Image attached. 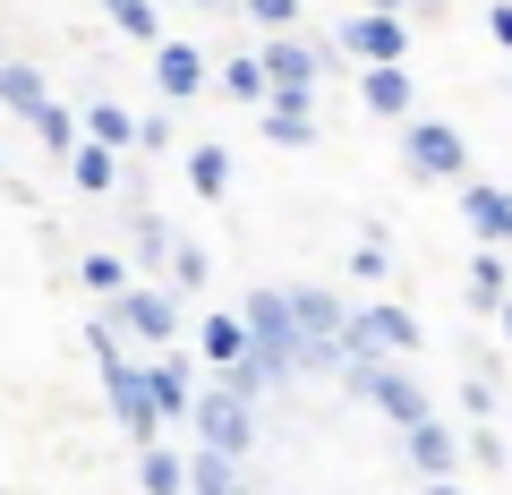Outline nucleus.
Wrapping results in <instances>:
<instances>
[{
    "label": "nucleus",
    "mask_w": 512,
    "mask_h": 495,
    "mask_svg": "<svg viewBox=\"0 0 512 495\" xmlns=\"http://www.w3.org/2000/svg\"><path fill=\"white\" fill-rule=\"evenodd\" d=\"M487 43L512 60V0H487Z\"/></svg>",
    "instance_id": "473e14b6"
},
{
    "label": "nucleus",
    "mask_w": 512,
    "mask_h": 495,
    "mask_svg": "<svg viewBox=\"0 0 512 495\" xmlns=\"http://www.w3.org/2000/svg\"><path fill=\"white\" fill-rule=\"evenodd\" d=\"M461 402H470L478 419H487V410H495V376H470V385H461Z\"/></svg>",
    "instance_id": "72a5a7b5"
},
{
    "label": "nucleus",
    "mask_w": 512,
    "mask_h": 495,
    "mask_svg": "<svg viewBox=\"0 0 512 495\" xmlns=\"http://www.w3.org/2000/svg\"><path fill=\"white\" fill-rule=\"evenodd\" d=\"M180 299H188L180 282H128V291H120V299H103V308L120 316V325L137 333L146 350H171V342H180Z\"/></svg>",
    "instance_id": "39448f33"
},
{
    "label": "nucleus",
    "mask_w": 512,
    "mask_h": 495,
    "mask_svg": "<svg viewBox=\"0 0 512 495\" xmlns=\"http://www.w3.org/2000/svg\"><path fill=\"white\" fill-rule=\"evenodd\" d=\"M512 299V265H504V248H495V239H478V257H470V308H504Z\"/></svg>",
    "instance_id": "6ab92c4d"
},
{
    "label": "nucleus",
    "mask_w": 512,
    "mask_h": 495,
    "mask_svg": "<svg viewBox=\"0 0 512 495\" xmlns=\"http://www.w3.org/2000/svg\"><path fill=\"white\" fill-rule=\"evenodd\" d=\"M495 325H504V342H512V299H504V308H495Z\"/></svg>",
    "instance_id": "c9c22d12"
},
{
    "label": "nucleus",
    "mask_w": 512,
    "mask_h": 495,
    "mask_svg": "<svg viewBox=\"0 0 512 495\" xmlns=\"http://www.w3.org/2000/svg\"><path fill=\"white\" fill-rule=\"evenodd\" d=\"M26 129L43 137V154H60V163H69V154L86 146V111H69V103H43L35 120H26Z\"/></svg>",
    "instance_id": "412c9836"
},
{
    "label": "nucleus",
    "mask_w": 512,
    "mask_h": 495,
    "mask_svg": "<svg viewBox=\"0 0 512 495\" xmlns=\"http://www.w3.org/2000/svg\"><path fill=\"white\" fill-rule=\"evenodd\" d=\"M470 470H478V478H504V470H512V444L495 436V427H470Z\"/></svg>",
    "instance_id": "c85d7f7f"
},
{
    "label": "nucleus",
    "mask_w": 512,
    "mask_h": 495,
    "mask_svg": "<svg viewBox=\"0 0 512 495\" xmlns=\"http://www.w3.org/2000/svg\"><path fill=\"white\" fill-rule=\"evenodd\" d=\"M214 77H222V94H231V103H256V111L274 103V69H265V43H256V52H231Z\"/></svg>",
    "instance_id": "f3484780"
},
{
    "label": "nucleus",
    "mask_w": 512,
    "mask_h": 495,
    "mask_svg": "<svg viewBox=\"0 0 512 495\" xmlns=\"http://www.w3.org/2000/svg\"><path fill=\"white\" fill-rule=\"evenodd\" d=\"M197 367H205V359H197V350H180V342H171L163 359H146V385H154V410H163V427H180L188 410H197V393H205V385H197Z\"/></svg>",
    "instance_id": "6e6552de"
},
{
    "label": "nucleus",
    "mask_w": 512,
    "mask_h": 495,
    "mask_svg": "<svg viewBox=\"0 0 512 495\" xmlns=\"http://www.w3.org/2000/svg\"><path fill=\"white\" fill-rule=\"evenodd\" d=\"M384 274H393V248H384V231H367L350 248V282H384Z\"/></svg>",
    "instance_id": "7c9ffc66"
},
{
    "label": "nucleus",
    "mask_w": 512,
    "mask_h": 495,
    "mask_svg": "<svg viewBox=\"0 0 512 495\" xmlns=\"http://www.w3.org/2000/svg\"><path fill=\"white\" fill-rule=\"evenodd\" d=\"M402 171L419 188H461L470 180V137H461L453 120H410L402 129Z\"/></svg>",
    "instance_id": "7ed1b4c3"
},
{
    "label": "nucleus",
    "mask_w": 512,
    "mask_h": 495,
    "mask_svg": "<svg viewBox=\"0 0 512 495\" xmlns=\"http://www.w3.org/2000/svg\"><path fill=\"white\" fill-rule=\"evenodd\" d=\"M137 487H146V495H180V487H188V453L146 444V453H137Z\"/></svg>",
    "instance_id": "b1692460"
},
{
    "label": "nucleus",
    "mask_w": 512,
    "mask_h": 495,
    "mask_svg": "<svg viewBox=\"0 0 512 495\" xmlns=\"http://www.w3.org/2000/svg\"><path fill=\"white\" fill-rule=\"evenodd\" d=\"M103 18L137 43H163V0H103Z\"/></svg>",
    "instance_id": "a878e982"
},
{
    "label": "nucleus",
    "mask_w": 512,
    "mask_h": 495,
    "mask_svg": "<svg viewBox=\"0 0 512 495\" xmlns=\"http://www.w3.org/2000/svg\"><path fill=\"white\" fill-rule=\"evenodd\" d=\"M350 350H393V359H410V350H419V316L393 308V299H367V308L350 316Z\"/></svg>",
    "instance_id": "1a4fd4ad"
},
{
    "label": "nucleus",
    "mask_w": 512,
    "mask_h": 495,
    "mask_svg": "<svg viewBox=\"0 0 512 495\" xmlns=\"http://www.w3.org/2000/svg\"><path fill=\"white\" fill-rule=\"evenodd\" d=\"M231 146H188V188H197V197L205 205H222V197H231Z\"/></svg>",
    "instance_id": "4be33fe9"
},
{
    "label": "nucleus",
    "mask_w": 512,
    "mask_h": 495,
    "mask_svg": "<svg viewBox=\"0 0 512 495\" xmlns=\"http://www.w3.org/2000/svg\"><path fill=\"white\" fill-rule=\"evenodd\" d=\"M163 9H171V0H163Z\"/></svg>",
    "instance_id": "4c0bfd02"
},
{
    "label": "nucleus",
    "mask_w": 512,
    "mask_h": 495,
    "mask_svg": "<svg viewBox=\"0 0 512 495\" xmlns=\"http://www.w3.org/2000/svg\"><path fill=\"white\" fill-rule=\"evenodd\" d=\"M60 171H69V188H77V197H111V188H120V146L86 137V146H77Z\"/></svg>",
    "instance_id": "dca6fc26"
},
{
    "label": "nucleus",
    "mask_w": 512,
    "mask_h": 495,
    "mask_svg": "<svg viewBox=\"0 0 512 495\" xmlns=\"http://www.w3.org/2000/svg\"><path fill=\"white\" fill-rule=\"evenodd\" d=\"M163 282H180V291H188V299H197V291H205V282H214V257H205L197 239H180V248H171V274H163Z\"/></svg>",
    "instance_id": "cd10ccee"
},
{
    "label": "nucleus",
    "mask_w": 512,
    "mask_h": 495,
    "mask_svg": "<svg viewBox=\"0 0 512 495\" xmlns=\"http://www.w3.org/2000/svg\"><path fill=\"white\" fill-rule=\"evenodd\" d=\"M342 385H350V402H367L376 419H393V427H419L427 410H436V393H427L393 350H350V359H342Z\"/></svg>",
    "instance_id": "f257e3e1"
},
{
    "label": "nucleus",
    "mask_w": 512,
    "mask_h": 495,
    "mask_svg": "<svg viewBox=\"0 0 512 495\" xmlns=\"http://www.w3.org/2000/svg\"><path fill=\"white\" fill-rule=\"evenodd\" d=\"M248 333H256V359L274 367L282 385H291V376H308V342H299L291 291H248Z\"/></svg>",
    "instance_id": "20e7f679"
},
{
    "label": "nucleus",
    "mask_w": 512,
    "mask_h": 495,
    "mask_svg": "<svg viewBox=\"0 0 512 495\" xmlns=\"http://www.w3.org/2000/svg\"><path fill=\"white\" fill-rule=\"evenodd\" d=\"M188 427H197L205 444H231V453H248L256 444V393H239V385H205L197 393V410H188Z\"/></svg>",
    "instance_id": "423d86ee"
},
{
    "label": "nucleus",
    "mask_w": 512,
    "mask_h": 495,
    "mask_svg": "<svg viewBox=\"0 0 512 495\" xmlns=\"http://www.w3.org/2000/svg\"><path fill=\"white\" fill-rule=\"evenodd\" d=\"M180 111V103H171ZM171 111H146V129H137V154H163L171 146Z\"/></svg>",
    "instance_id": "2f4dec72"
},
{
    "label": "nucleus",
    "mask_w": 512,
    "mask_h": 495,
    "mask_svg": "<svg viewBox=\"0 0 512 495\" xmlns=\"http://www.w3.org/2000/svg\"><path fill=\"white\" fill-rule=\"evenodd\" d=\"M461 222H470V239L512 248V188L504 180H461Z\"/></svg>",
    "instance_id": "2eb2a0df"
},
{
    "label": "nucleus",
    "mask_w": 512,
    "mask_h": 495,
    "mask_svg": "<svg viewBox=\"0 0 512 495\" xmlns=\"http://www.w3.org/2000/svg\"><path fill=\"white\" fill-rule=\"evenodd\" d=\"M359 103H367V120H410V103H419L410 60H367L359 69Z\"/></svg>",
    "instance_id": "ddd939ff"
},
{
    "label": "nucleus",
    "mask_w": 512,
    "mask_h": 495,
    "mask_svg": "<svg viewBox=\"0 0 512 495\" xmlns=\"http://www.w3.org/2000/svg\"><path fill=\"white\" fill-rule=\"evenodd\" d=\"M197 9H222V0H197Z\"/></svg>",
    "instance_id": "e433bc0d"
},
{
    "label": "nucleus",
    "mask_w": 512,
    "mask_h": 495,
    "mask_svg": "<svg viewBox=\"0 0 512 495\" xmlns=\"http://www.w3.org/2000/svg\"><path fill=\"white\" fill-rule=\"evenodd\" d=\"M205 77H214V69H205V52H197V43H180V35H163V43H154V94H163V103H197V94H205Z\"/></svg>",
    "instance_id": "9b49d317"
},
{
    "label": "nucleus",
    "mask_w": 512,
    "mask_h": 495,
    "mask_svg": "<svg viewBox=\"0 0 512 495\" xmlns=\"http://www.w3.org/2000/svg\"><path fill=\"white\" fill-rule=\"evenodd\" d=\"M0 103L18 111V120H35V111L52 103V86H43V77L26 69V60H0Z\"/></svg>",
    "instance_id": "5701e85b"
},
{
    "label": "nucleus",
    "mask_w": 512,
    "mask_h": 495,
    "mask_svg": "<svg viewBox=\"0 0 512 495\" xmlns=\"http://www.w3.org/2000/svg\"><path fill=\"white\" fill-rule=\"evenodd\" d=\"M367 9H410V18H436L444 0H367Z\"/></svg>",
    "instance_id": "f704fd0d"
},
{
    "label": "nucleus",
    "mask_w": 512,
    "mask_h": 495,
    "mask_svg": "<svg viewBox=\"0 0 512 495\" xmlns=\"http://www.w3.org/2000/svg\"><path fill=\"white\" fill-rule=\"evenodd\" d=\"M171 248H180V231H163V222H137V248H128V257H137V265H146V274H171Z\"/></svg>",
    "instance_id": "bb28decb"
},
{
    "label": "nucleus",
    "mask_w": 512,
    "mask_h": 495,
    "mask_svg": "<svg viewBox=\"0 0 512 495\" xmlns=\"http://www.w3.org/2000/svg\"><path fill=\"white\" fill-rule=\"evenodd\" d=\"M77 282H86L94 299H120L128 282H137V257H120V248H86V257H77Z\"/></svg>",
    "instance_id": "aec40b11"
},
{
    "label": "nucleus",
    "mask_w": 512,
    "mask_h": 495,
    "mask_svg": "<svg viewBox=\"0 0 512 495\" xmlns=\"http://www.w3.org/2000/svg\"><path fill=\"white\" fill-rule=\"evenodd\" d=\"M316 94L308 86H274V103H265V146H282V154H308L316 146Z\"/></svg>",
    "instance_id": "4468645a"
},
{
    "label": "nucleus",
    "mask_w": 512,
    "mask_h": 495,
    "mask_svg": "<svg viewBox=\"0 0 512 495\" xmlns=\"http://www.w3.org/2000/svg\"><path fill=\"white\" fill-rule=\"evenodd\" d=\"M137 129H146V120H137V111L128 103H86V137H103V146H137Z\"/></svg>",
    "instance_id": "393cba45"
},
{
    "label": "nucleus",
    "mask_w": 512,
    "mask_h": 495,
    "mask_svg": "<svg viewBox=\"0 0 512 495\" xmlns=\"http://www.w3.org/2000/svg\"><path fill=\"white\" fill-rule=\"evenodd\" d=\"M308 9L299 0H239V26H265V35H282V26H299Z\"/></svg>",
    "instance_id": "c756f323"
},
{
    "label": "nucleus",
    "mask_w": 512,
    "mask_h": 495,
    "mask_svg": "<svg viewBox=\"0 0 512 495\" xmlns=\"http://www.w3.org/2000/svg\"><path fill=\"white\" fill-rule=\"evenodd\" d=\"M461 444H470V436H453L436 410H427L419 427H402V461H410V478H453V470H461Z\"/></svg>",
    "instance_id": "9d476101"
},
{
    "label": "nucleus",
    "mask_w": 512,
    "mask_h": 495,
    "mask_svg": "<svg viewBox=\"0 0 512 495\" xmlns=\"http://www.w3.org/2000/svg\"><path fill=\"white\" fill-rule=\"evenodd\" d=\"M342 52L359 60V69L367 60H410V9H367L359 0V18L342 26Z\"/></svg>",
    "instance_id": "0eeeda50"
},
{
    "label": "nucleus",
    "mask_w": 512,
    "mask_h": 495,
    "mask_svg": "<svg viewBox=\"0 0 512 495\" xmlns=\"http://www.w3.org/2000/svg\"><path fill=\"white\" fill-rule=\"evenodd\" d=\"M239 478H248V453H231V444H205V436H197V453H188V487L231 495Z\"/></svg>",
    "instance_id": "a211bd4d"
},
{
    "label": "nucleus",
    "mask_w": 512,
    "mask_h": 495,
    "mask_svg": "<svg viewBox=\"0 0 512 495\" xmlns=\"http://www.w3.org/2000/svg\"><path fill=\"white\" fill-rule=\"evenodd\" d=\"M291 316H299V342H308V367H333L342 376V359H350V299L342 291H325V282H291Z\"/></svg>",
    "instance_id": "f03ea898"
},
{
    "label": "nucleus",
    "mask_w": 512,
    "mask_h": 495,
    "mask_svg": "<svg viewBox=\"0 0 512 495\" xmlns=\"http://www.w3.org/2000/svg\"><path fill=\"white\" fill-rule=\"evenodd\" d=\"M248 350H256L248 308H205V316H197V359H205V376H214V367H239Z\"/></svg>",
    "instance_id": "f8f14e48"
}]
</instances>
